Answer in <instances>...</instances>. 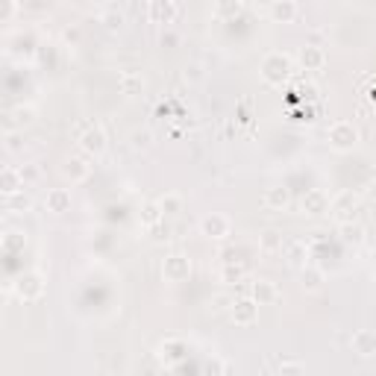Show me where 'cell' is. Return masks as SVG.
<instances>
[{
	"label": "cell",
	"mask_w": 376,
	"mask_h": 376,
	"mask_svg": "<svg viewBox=\"0 0 376 376\" xmlns=\"http://www.w3.org/2000/svg\"><path fill=\"white\" fill-rule=\"evenodd\" d=\"M44 277L39 271H27V273H21V277H15L9 282V294L12 297H18L21 303H39V300L44 297Z\"/></svg>",
	"instance_id": "6da1fadb"
},
{
	"label": "cell",
	"mask_w": 376,
	"mask_h": 376,
	"mask_svg": "<svg viewBox=\"0 0 376 376\" xmlns=\"http://www.w3.org/2000/svg\"><path fill=\"white\" fill-rule=\"evenodd\" d=\"M77 147H80V153H85L89 159H100V156L106 153V147H109L106 130L100 127V123H94V121L83 123L80 135H77Z\"/></svg>",
	"instance_id": "7a4b0ae2"
},
{
	"label": "cell",
	"mask_w": 376,
	"mask_h": 376,
	"mask_svg": "<svg viewBox=\"0 0 376 376\" xmlns=\"http://www.w3.org/2000/svg\"><path fill=\"white\" fill-rule=\"evenodd\" d=\"M288 77H291V59H288L285 53H268L265 59H262V80H265L268 85H273V89H282V85L288 83Z\"/></svg>",
	"instance_id": "3957f363"
},
{
	"label": "cell",
	"mask_w": 376,
	"mask_h": 376,
	"mask_svg": "<svg viewBox=\"0 0 376 376\" xmlns=\"http://www.w3.org/2000/svg\"><path fill=\"white\" fill-rule=\"evenodd\" d=\"M327 139H330V147L335 153H350V150H356V144H359V130L353 121H335L327 133Z\"/></svg>",
	"instance_id": "277c9868"
},
{
	"label": "cell",
	"mask_w": 376,
	"mask_h": 376,
	"mask_svg": "<svg viewBox=\"0 0 376 376\" xmlns=\"http://www.w3.org/2000/svg\"><path fill=\"white\" fill-rule=\"evenodd\" d=\"M188 277H191V259H188L185 253L165 256V262H162V280L177 285V282H185Z\"/></svg>",
	"instance_id": "5b68a950"
},
{
	"label": "cell",
	"mask_w": 376,
	"mask_h": 376,
	"mask_svg": "<svg viewBox=\"0 0 376 376\" xmlns=\"http://www.w3.org/2000/svg\"><path fill=\"white\" fill-rule=\"evenodd\" d=\"M300 209H303L306 218H323V215H330L332 200L323 188H309V191L303 194V200H300Z\"/></svg>",
	"instance_id": "8992f818"
},
{
	"label": "cell",
	"mask_w": 376,
	"mask_h": 376,
	"mask_svg": "<svg viewBox=\"0 0 376 376\" xmlns=\"http://www.w3.org/2000/svg\"><path fill=\"white\" fill-rule=\"evenodd\" d=\"M230 321L235 323V327H241V330L253 327V323H259V303L253 297H238L232 303V309H230Z\"/></svg>",
	"instance_id": "52a82bcc"
},
{
	"label": "cell",
	"mask_w": 376,
	"mask_h": 376,
	"mask_svg": "<svg viewBox=\"0 0 376 376\" xmlns=\"http://www.w3.org/2000/svg\"><path fill=\"white\" fill-rule=\"evenodd\" d=\"M359 203H361V197L353 194V191H341V194H335L332 197V215L338 223H350V221H356L359 218Z\"/></svg>",
	"instance_id": "ba28073f"
},
{
	"label": "cell",
	"mask_w": 376,
	"mask_h": 376,
	"mask_svg": "<svg viewBox=\"0 0 376 376\" xmlns=\"http://www.w3.org/2000/svg\"><path fill=\"white\" fill-rule=\"evenodd\" d=\"M59 171L71 185H80V182H85L92 177V165H89V159H85V153L83 156H68L65 162H62Z\"/></svg>",
	"instance_id": "9c48e42d"
},
{
	"label": "cell",
	"mask_w": 376,
	"mask_h": 376,
	"mask_svg": "<svg viewBox=\"0 0 376 376\" xmlns=\"http://www.w3.org/2000/svg\"><path fill=\"white\" fill-rule=\"evenodd\" d=\"M200 232H203L206 238H212V241H223V238L232 232V223H230L227 215L212 212V215H206L203 221H200Z\"/></svg>",
	"instance_id": "30bf717a"
},
{
	"label": "cell",
	"mask_w": 376,
	"mask_h": 376,
	"mask_svg": "<svg viewBox=\"0 0 376 376\" xmlns=\"http://www.w3.org/2000/svg\"><path fill=\"white\" fill-rule=\"evenodd\" d=\"M282 259H285V265L288 268H306L309 265V244L306 241H300V238H288L285 247H282Z\"/></svg>",
	"instance_id": "8fae6325"
},
{
	"label": "cell",
	"mask_w": 376,
	"mask_h": 376,
	"mask_svg": "<svg viewBox=\"0 0 376 376\" xmlns=\"http://www.w3.org/2000/svg\"><path fill=\"white\" fill-rule=\"evenodd\" d=\"M180 15V9L173 0H150L147 3V18L153 24H162V27H168V24H173Z\"/></svg>",
	"instance_id": "7c38bea8"
},
{
	"label": "cell",
	"mask_w": 376,
	"mask_h": 376,
	"mask_svg": "<svg viewBox=\"0 0 376 376\" xmlns=\"http://www.w3.org/2000/svg\"><path fill=\"white\" fill-rule=\"evenodd\" d=\"M250 297H253L259 306H273V303H280V288L271 280H253V285H250Z\"/></svg>",
	"instance_id": "4fadbf2b"
},
{
	"label": "cell",
	"mask_w": 376,
	"mask_h": 376,
	"mask_svg": "<svg viewBox=\"0 0 376 376\" xmlns=\"http://www.w3.org/2000/svg\"><path fill=\"white\" fill-rule=\"evenodd\" d=\"M24 173H21V168H15V165H6L3 171H0V194L3 197H12V194H18V191H24Z\"/></svg>",
	"instance_id": "5bb4252c"
},
{
	"label": "cell",
	"mask_w": 376,
	"mask_h": 376,
	"mask_svg": "<svg viewBox=\"0 0 376 376\" xmlns=\"http://www.w3.org/2000/svg\"><path fill=\"white\" fill-rule=\"evenodd\" d=\"M44 209L50 215H65V212H71V191L68 188H50L44 197Z\"/></svg>",
	"instance_id": "9a60e30c"
},
{
	"label": "cell",
	"mask_w": 376,
	"mask_h": 376,
	"mask_svg": "<svg viewBox=\"0 0 376 376\" xmlns=\"http://www.w3.org/2000/svg\"><path fill=\"white\" fill-rule=\"evenodd\" d=\"M262 203L271 212H285L291 206V194H288V188H282V185H271V188H265V194H262Z\"/></svg>",
	"instance_id": "2e32d148"
},
{
	"label": "cell",
	"mask_w": 376,
	"mask_h": 376,
	"mask_svg": "<svg viewBox=\"0 0 376 376\" xmlns=\"http://www.w3.org/2000/svg\"><path fill=\"white\" fill-rule=\"evenodd\" d=\"M268 12H271L273 24H294L297 15H300V6L294 3V0H273Z\"/></svg>",
	"instance_id": "e0dca14e"
},
{
	"label": "cell",
	"mask_w": 376,
	"mask_h": 376,
	"mask_svg": "<svg viewBox=\"0 0 376 376\" xmlns=\"http://www.w3.org/2000/svg\"><path fill=\"white\" fill-rule=\"evenodd\" d=\"M35 123V106L24 103V106H15L6 115V130H24V127H33Z\"/></svg>",
	"instance_id": "ac0fdd59"
},
{
	"label": "cell",
	"mask_w": 376,
	"mask_h": 376,
	"mask_svg": "<svg viewBox=\"0 0 376 376\" xmlns=\"http://www.w3.org/2000/svg\"><path fill=\"white\" fill-rule=\"evenodd\" d=\"M350 347H353L356 356L370 359V356H376V335L370 330H359V332H353V341H350Z\"/></svg>",
	"instance_id": "d6986e66"
},
{
	"label": "cell",
	"mask_w": 376,
	"mask_h": 376,
	"mask_svg": "<svg viewBox=\"0 0 376 376\" xmlns=\"http://www.w3.org/2000/svg\"><path fill=\"white\" fill-rule=\"evenodd\" d=\"M300 65H303V71H323V65H327V53H323V47L306 44L303 50H300Z\"/></svg>",
	"instance_id": "ffe728a7"
},
{
	"label": "cell",
	"mask_w": 376,
	"mask_h": 376,
	"mask_svg": "<svg viewBox=\"0 0 376 376\" xmlns=\"http://www.w3.org/2000/svg\"><path fill=\"white\" fill-rule=\"evenodd\" d=\"M323 282H327V277H323V271H321V268H315V265L300 268V288H303L306 294H315V291H321Z\"/></svg>",
	"instance_id": "44dd1931"
},
{
	"label": "cell",
	"mask_w": 376,
	"mask_h": 376,
	"mask_svg": "<svg viewBox=\"0 0 376 376\" xmlns=\"http://www.w3.org/2000/svg\"><path fill=\"white\" fill-rule=\"evenodd\" d=\"M118 89L123 97H139L144 92V77L139 71H123L118 77Z\"/></svg>",
	"instance_id": "7402d4cb"
},
{
	"label": "cell",
	"mask_w": 376,
	"mask_h": 376,
	"mask_svg": "<svg viewBox=\"0 0 376 376\" xmlns=\"http://www.w3.org/2000/svg\"><path fill=\"white\" fill-rule=\"evenodd\" d=\"M282 247H285V238L280 230H265V232H259V250L265 256H277L282 253Z\"/></svg>",
	"instance_id": "603a6c76"
},
{
	"label": "cell",
	"mask_w": 376,
	"mask_h": 376,
	"mask_svg": "<svg viewBox=\"0 0 376 376\" xmlns=\"http://www.w3.org/2000/svg\"><path fill=\"white\" fill-rule=\"evenodd\" d=\"M159 206L165 212V218H180L185 212V197L180 191H165L159 197Z\"/></svg>",
	"instance_id": "cb8c5ba5"
},
{
	"label": "cell",
	"mask_w": 376,
	"mask_h": 376,
	"mask_svg": "<svg viewBox=\"0 0 376 376\" xmlns=\"http://www.w3.org/2000/svg\"><path fill=\"white\" fill-rule=\"evenodd\" d=\"M165 221V212H162L159 206V200H150V203L142 206V227L150 230V227H156V223Z\"/></svg>",
	"instance_id": "d4e9b609"
},
{
	"label": "cell",
	"mask_w": 376,
	"mask_h": 376,
	"mask_svg": "<svg viewBox=\"0 0 376 376\" xmlns=\"http://www.w3.org/2000/svg\"><path fill=\"white\" fill-rule=\"evenodd\" d=\"M244 265H238L235 259H227L221 265V282H227V285H232V282H241L244 280Z\"/></svg>",
	"instance_id": "484cf974"
},
{
	"label": "cell",
	"mask_w": 376,
	"mask_h": 376,
	"mask_svg": "<svg viewBox=\"0 0 376 376\" xmlns=\"http://www.w3.org/2000/svg\"><path fill=\"white\" fill-rule=\"evenodd\" d=\"M241 9H244V0H215V18L221 21L235 18Z\"/></svg>",
	"instance_id": "4316f807"
},
{
	"label": "cell",
	"mask_w": 376,
	"mask_h": 376,
	"mask_svg": "<svg viewBox=\"0 0 376 376\" xmlns=\"http://www.w3.org/2000/svg\"><path fill=\"white\" fill-rule=\"evenodd\" d=\"M338 232H341V241H347V244H361L365 241V230H361L356 221L338 223Z\"/></svg>",
	"instance_id": "83f0119b"
},
{
	"label": "cell",
	"mask_w": 376,
	"mask_h": 376,
	"mask_svg": "<svg viewBox=\"0 0 376 376\" xmlns=\"http://www.w3.org/2000/svg\"><path fill=\"white\" fill-rule=\"evenodd\" d=\"M100 24H103L109 33H121V30H123V24H127V18H123V12H121V9H106L103 15H100Z\"/></svg>",
	"instance_id": "f1b7e54d"
},
{
	"label": "cell",
	"mask_w": 376,
	"mask_h": 376,
	"mask_svg": "<svg viewBox=\"0 0 376 376\" xmlns=\"http://www.w3.org/2000/svg\"><path fill=\"white\" fill-rule=\"evenodd\" d=\"M232 303H235V300L227 294V291H221V294H215V297H212L209 300V315H223V311H230L232 309Z\"/></svg>",
	"instance_id": "f546056e"
},
{
	"label": "cell",
	"mask_w": 376,
	"mask_h": 376,
	"mask_svg": "<svg viewBox=\"0 0 376 376\" xmlns=\"http://www.w3.org/2000/svg\"><path fill=\"white\" fill-rule=\"evenodd\" d=\"M6 209H9V212H18V215H21V212H30V209H33V200L24 194V191H18V194L6 197Z\"/></svg>",
	"instance_id": "4dcf8cb0"
},
{
	"label": "cell",
	"mask_w": 376,
	"mask_h": 376,
	"mask_svg": "<svg viewBox=\"0 0 376 376\" xmlns=\"http://www.w3.org/2000/svg\"><path fill=\"white\" fill-rule=\"evenodd\" d=\"M130 144H133L135 150H147L150 144H153V135H150L147 130H135V133L130 135Z\"/></svg>",
	"instance_id": "1f68e13d"
},
{
	"label": "cell",
	"mask_w": 376,
	"mask_h": 376,
	"mask_svg": "<svg viewBox=\"0 0 376 376\" xmlns=\"http://www.w3.org/2000/svg\"><path fill=\"white\" fill-rule=\"evenodd\" d=\"M277 370L280 373H303L306 365H303V361H297V359H280L277 361Z\"/></svg>",
	"instance_id": "d6a6232c"
},
{
	"label": "cell",
	"mask_w": 376,
	"mask_h": 376,
	"mask_svg": "<svg viewBox=\"0 0 376 376\" xmlns=\"http://www.w3.org/2000/svg\"><path fill=\"white\" fill-rule=\"evenodd\" d=\"M18 12V0H3V9H0V24H12Z\"/></svg>",
	"instance_id": "836d02e7"
},
{
	"label": "cell",
	"mask_w": 376,
	"mask_h": 376,
	"mask_svg": "<svg viewBox=\"0 0 376 376\" xmlns=\"http://www.w3.org/2000/svg\"><path fill=\"white\" fill-rule=\"evenodd\" d=\"M361 197L370 200V203H376V177L365 182V188H361Z\"/></svg>",
	"instance_id": "e575fe53"
},
{
	"label": "cell",
	"mask_w": 376,
	"mask_h": 376,
	"mask_svg": "<svg viewBox=\"0 0 376 376\" xmlns=\"http://www.w3.org/2000/svg\"><path fill=\"white\" fill-rule=\"evenodd\" d=\"M21 173H24V182H35V180H39V168H35V165H24Z\"/></svg>",
	"instance_id": "d590c367"
},
{
	"label": "cell",
	"mask_w": 376,
	"mask_h": 376,
	"mask_svg": "<svg viewBox=\"0 0 376 376\" xmlns=\"http://www.w3.org/2000/svg\"><path fill=\"white\" fill-rule=\"evenodd\" d=\"M77 39H80L77 30H65V42H77Z\"/></svg>",
	"instance_id": "8d00e7d4"
}]
</instances>
